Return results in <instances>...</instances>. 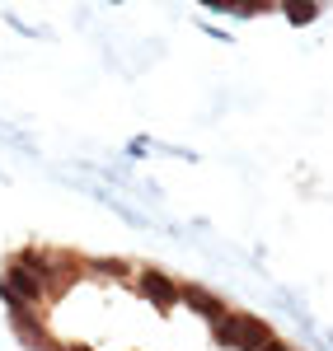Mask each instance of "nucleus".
Listing matches in <instances>:
<instances>
[{"label":"nucleus","instance_id":"1","mask_svg":"<svg viewBox=\"0 0 333 351\" xmlns=\"http://www.w3.org/2000/svg\"><path fill=\"white\" fill-rule=\"evenodd\" d=\"M277 332L263 324L258 314H225L221 324H216V347H235V351H258V347H268Z\"/></svg>","mask_w":333,"mask_h":351},{"label":"nucleus","instance_id":"2","mask_svg":"<svg viewBox=\"0 0 333 351\" xmlns=\"http://www.w3.org/2000/svg\"><path fill=\"white\" fill-rule=\"evenodd\" d=\"M43 295H47V286H43L33 271H24L19 263H10V267H5V276H0V300H5V309L43 304Z\"/></svg>","mask_w":333,"mask_h":351},{"label":"nucleus","instance_id":"3","mask_svg":"<svg viewBox=\"0 0 333 351\" xmlns=\"http://www.w3.org/2000/svg\"><path fill=\"white\" fill-rule=\"evenodd\" d=\"M137 291H141V300H146V304H155L160 314H169V309L179 304V281H169L165 271H155V267H146V271H141Z\"/></svg>","mask_w":333,"mask_h":351},{"label":"nucleus","instance_id":"4","mask_svg":"<svg viewBox=\"0 0 333 351\" xmlns=\"http://www.w3.org/2000/svg\"><path fill=\"white\" fill-rule=\"evenodd\" d=\"M179 304H188L193 314H202V319H207L211 328H216L225 314H230V309H225V300L216 295V291H207V286H193V281H188V286H179Z\"/></svg>","mask_w":333,"mask_h":351},{"label":"nucleus","instance_id":"5","mask_svg":"<svg viewBox=\"0 0 333 351\" xmlns=\"http://www.w3.org/2000/svg\"><path fill=\"white\" fill-rule=\"evenodd\" d=\"M14 263H19L24 271H33V276H38L43 286H52V253H38V248H24V253H19Z\"/></svg>","mask_w":333,"mask_h":351},{"label":"nucleus","instance_id":"6","mask_svg":"<svg viewBox=\"0 0 333 351\" xmlns=\"http://www.w3.org/2000/svg\"><path fill=\"white\" fill-rule=\"evenodd\" d=\"M282 14H286L296 28H306V24L319 19V5H301V0H291V5H282Z\"/></svg>","mask_w":333,"mask_h":351},{"label":"nucleus","instance_id":"7","mask_svg":"<svg viewBox=\"0 0 333 351\" xmlns=\"http://www.w3.org/2000/svg\"><path fill=\"white\" fill-rule=\"evenodd\" d=\"M94 271H104V276H122V271H127V263H122V258H117V263H113V258H104V263H94Z\"/></svg>","mask_w":333,"mask_h":351},{"label":"nucleus","instance_id":"8","mask_svg":"<svg viewBox=\"0 0 333 351\" xmlns=\"http://www.w3.org/2000/svg\"><path fill=\"white\" fill-rule=\"evenodd\" d=\"M258 351H291V347H286V342H282V337H273V342H268V347H258Z\"/></svg>","mask_w":333,"mask_h":351},{"label":"nucleus","instance_id":"9","mask_svg":"<svg viewBox=\"0 0 333 351\" xmlns=\"http://www.w3.org/2000/svg\"><path fill=\"white\" fill-rule=\"evenodd\" d=\"M61 351H89V347H80V342H71V347H61Z\"/></svg>","mask_w":333,"mask_h":351}]
</instances>
